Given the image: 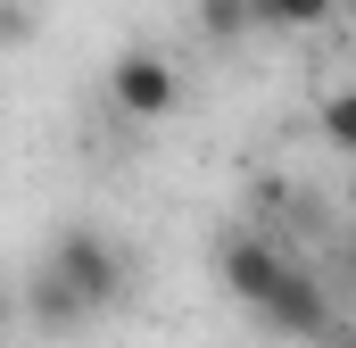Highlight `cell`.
Returning a JSON list of instances; mask_svg holds the SVG:
<instances>
[{
  "instance_id": "8",
  "label": "cell",
  "mask_w": 356,
  "mask_h": 348,
  "mask_svg": "<svg viewBox=\"0 0 356 348\" xmlns=\"http://www.w3.org/2000/svg\"><path fill=\"white\" fill-rule=\"evenodd\" d=\"M323 141L348 158L356 150V91H323Z\"/></svg>"
},
{
  "instance_id": "3",
  "label": "cell",
  "mask_w": 356,
  "mask_h": 348,
  "mask_svg": "<svg viewBox=\"0 0 356 348\" xmlns=\"http://www.w3.org/2000/svg\"><path fill=\"white\" fill-rule=\"evenodd\" d=\"M257 315H266V332H282V340H323V332L340 324V299L323 290V274H315V265L290 258V265H282V282L266 290V307H257Z\"/></svg>"
},
{
  "instance_id": "4",
  "label": "cell",
  "mask_w": 356,
  "mask_h": 348,
  "mask_svg": "<svg viewBox=\"0 0 356 348\" xmlns=\"http://www.w3.org/2000/svg\"><path fill=\"white\" fill-rule=\"evenodd\" d=\"M282 265H290V249L273 232H224L216 241V274H224V290L241 307H266V290L282 282Z\"/></svg>"
},
{
  "instance_id": "7",
  "label": "cell",
  "mask_w": 356,
  "mask_h": 348,
  "mask_svg": "<svg viewBox=\"0 0 356 348\" xmlns=\"http://www.w3.org/2000/svg\"><path fill=\"white\" fill-rule=\"evenodd\" d=\"M199 33L207 42H241L249 33V0H199Z\"/></svg>"
},
{
  "instance_id": "1",
  "label": "cell",
  "mask_w": 356,
  "mask_h": 348,
  "mask_svg": "<svg viewBox=\"0 0 356 348\" xmlns=\"http://www.w3.org/2000/svg\"><path fill=\"white\" fill-rule=\"evenodd\" d=\"M42 265L67 282V299H75L83 315L124 307V290H133V258H124V241L99 232V224H58V241H50V258H42Z\"/></svg>"
},
{
  "instance_id": "6",
  "label": "cell",
  "mask_w": 356,
  "mask_h": 348,
  "mask_svg": "<svg viewBox=\"0 0 356 348\" xmlns=\"http://www.w3.org/2000/svg\"><path fill=\"white\" fill-rule=\"evenodd\" d=\"M332 17L340 0H249V33H315Z\"/></svg>"
},
{
  "instance_id": "9",
  "label": "cell",
  "mask_w": 356,
  "mask_h": 348,
  "mask_svg": "<svg viewBox=\"0 0 356 348\" xmlns=\"http://www.w3.org/2000/svg\"><path fill=\"white\" fill-rule=\"evenodd\" d=\"M315 348H356V332H348V324H332V332H323Z\"/></svg>"
},
{
  "instance_id": "2",
  "label": "cell",
  "mask_w": 356,
  "mask_h": 348,
  "mask_svg": "<svg viewBox=\"0 0 356 348\" xmlns=\"http://www.w3.org/2000/svg\"><path fill=\"white\" fill-rule=\"evenodd\" d=\"M108 108H116V116H133V125L175 116V108H182V75H175V58H166V50H149V42L116 50V67H108Z\"/></svg>"
},
{
  "instance_id": "5",
  "label": "cell",
  "mask_w": 356,
  "mask_h": 348,
  "mask_svg": "<svg viewBox=\"0 0 356 348\" xmlns=\"http://www.w3.org/2000/svg\"><path fill=\"white\" fill-rule=\"evenodd\" d=\"M17 307H25V324H33V332H50V340H67V332H83V324H91L83 307L67 299V282H58L50 265H42V274L25 282V299H17Z\"/></svg>"
},
{
  "instance_id": "10",
  "label": "cell",
  "mask_w": 356,
  "mask_h": 348,
  "mask_svg": "<svg viewBox=\"0 0 356 348\" xmlns=\"http://www.w3.org/2000/svg\"><path fill=\"white\" fill-rule=\"evenodd\" d=\"M8 315H17V290H8V282H0V324H8Z\"/></svg>"
}]
</instances>
